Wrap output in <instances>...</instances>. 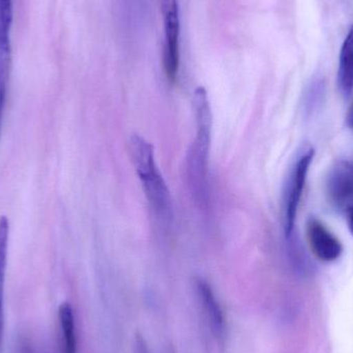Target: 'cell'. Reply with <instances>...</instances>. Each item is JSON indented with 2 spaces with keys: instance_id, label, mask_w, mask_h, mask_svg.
I'll return each instance as SVG.
<instances>
[{
  "instance_id": "ba28073f",
  "label": "cell",
  "mask_w": 353,
  "mask_h": 353,
  "mask_svg": "<svg viewBox=\"0 0 353 353\" xmlns=\"http://www.w3.org/2000/svg\"><path fill=\"white\" fill-rule=\"evenodd\" d=\"M338 87L343 97H350L353 91V26L342 43L337 72Z\"/></svg>"
},
{
  "instance_id": "9a60e30c",
  "label": "cell",
  "mask_w": 353,
  "mask_h": 353,
  "mask_svg": "<svg viewBox=\"0 0 353 353\" xmlns=\"http://www.w3.org/2000/svg\"><path fill=\"white\" fill-rule=\"evenodd\" d=\"M137 352L149 353L146 345H145V342L143 341V339H141V338H138V339H137Z\"/></svg>"
},
{
  "instance_id": "52a82bcc",
  "label": "cell",
  "mask_w": 353,
  "mask_h": 353,
  "mask_svg": "<svg viewBox=\"0 0 353 353\" xmlns=\"http://www.w3.org/2000/svg\"><path fill=\"white\" fill-rule=\"evenodd\" d=\"M196 290L212 332L217 338L223 337L225 333V319L211 286L205 280L199 279L197 281Z\"/></svg>"
},
{
  "instance_id": "30bf717a",
  "label": "cell",
  "mask_w": 353,
  "mask_h": 353,
  "mask_svg": "<svg viewBox=\"0 0 353 353\" xmlns=\"http://www.w3.org/2000/svg\"><path fill=\"white\" fill-rule=\"evenodd\" d=\"M61 331V353H77L76 323L70 303H62L58 310Z\"/></svg>"
},
{
  "instance_id": "3957f363",
  "label": "cell",
  "mask_w": 353,
  "mask_h": 353,
  "mask_svg": "<svg viewBox=\"0 0 353 353\" xmlns=\"http://www.w3.org/2000/svg\"><path fill=\"white\" fill-rule=\"evenodd\" d=\"M314 149L305 151L292 167L284 187L282 201V217H283L284 234L288 238L292 236L298 216L299 207L302 201L303 192L306 186L309 171L314 161Z\"/></svg>"
},
{
  "instance_id": "8992f818",
  "label": "cell",
  "mask_w": 353,
  "mask_h": 353,
  "mask_svg": "<svg viewBox=\"0 0 353 353\" xmlns=\"http://www.w3.org/2000/svg\"><path fill=\"white\" fill-rule=\"evenodd\" d=\"M309 247L316 259L323 263L338 261L343 253L341 241L316 218H310L306 224Z\"/></svg>"
},
{
  "instance_id": "7c38bea8",
  "label": "cell",
  "mask_w": 353,
  "mask_h": 353,
  "mask_svg": "<svg viewBox=\"0 0 353 353\" xmlns=\"http://www.w3.org/2000/svg\"><path fill=\"white\" fill-rule=\"evenodd\" d=\"M12 23V0H0V48L10 47V29Z\"/></svg>"
},
{
  "instance_id": "2e32d148",
  "label": "cell",
  "mask_w": 353,
  "mask_h": 353,
  "mask_svg": "<svg viewBox=\"0 0 353 353\" xmlns=\"http://www.w3.org/2000/svg\"><path fill=\"white\" fill-rule=\"evenodd\" d=\"M347 123L350 128H353V105L352 109H350V114L347 116Z\"/></svg>"
},
{
  "instance_id": "8fae6325",
  "label": "cell",
  "mask_w": 353,
  "mask_h": 353,
  "mask_svg": "<svg viewBox=\"0 0 353 353\" xmlns=\"http://www.w3.org/2000/svg\"><path fill=\"white\" fill-rule=\"evenodd\" d=\"M12 49H0V137L3 126L4 112L10 83Z\"/></svg>"
},
{
  "instance_id": "4fadbf2b",
  "label": "cell",
  "mask_w": 353,
  "mask_h": 353,
  "mask_svg": "<svg viewBox=\"0 0 353 353\" xmlns=\"http://www.w3.org/2000/svg\"><path fill=\"white\" fill-rule=\"evenodd\" d=\"M16 353H34V350L27 340H22V341L19 342L18 346H17Z\"/></svg>"
},
{
  "instance_id": "5bb4252c",
  "label": "cell",
  "mask_w": 353,
  "mask_h": 353,
  "mask_svg": "<svg viewBox=\"0 0 353 353\" xmlns=\"http://www.w3.org/2000/svg\"><path fill=\"white\" fill-rule=\"evenodd\" d=\"M346 221H347L348 228H350V234L353 236V208L345 212Z\"/></svg>"
},
{
  "instance_id": "7a4b0ae2",
  "label": "cell",
  "mask_w": 353,
  "mask_h": 353,
  "mask_svg": "<svg viewBox=\"0 0 353 353\" xmlns=\"http://www.w3.org/2000/svg\"><path fill=\"white\" fill-rule=\"evenodd\" d=\"M193 108L196 121V136L187 157V173L193 194L199 201H203L207 195L212 113L207 92L203 87L195 90Z\"/></svg>"
},
{
  "instance_id": "5b68a950",
  "label": "cell",
  "mask_w": 353,
  "mask_h": 353,
  "mask_svg": "<svg viewBox=\"0 0 353 353\" xmlns=\"http://www.w3.org/2000/svg\"><path fill=\"white\" fill-rule=\"evenodd\" d=\"M325 186L334 207L344 213L353 208V163L347 161L336 163L329 171Z\"/></svg>"
},
{
  "instance_id": "277c9868",
  "label": "cell",
  "mask_w": 353,
  "mask_h": 353,
  "mask_svg": "<svg viewBox=\"0 0 353 353\" xmlns=\"http://www.w3.org/2000/svg\"><path fill=\"white\" fill-rule=\"evenodd\" d=\"M161 12L165 22V45L163 51V68L165 76L171 83L178 76L180 53H179V34H180V17L178 0H163Z\"/></svg>"
},
{
  "instance_id": "9c48e42d",
  "label": "cell",
  "mask_w": 353,
  "mask_h": 353,
  "mask_svg": "<svg viewBox=\"0 0 353 353\" xmlns=\"http://www.w3.org/2000/svg\"><path fill=\"white\" fill-rule=\"evenodd\" d=\"M8 241H10V221L6 216L0 217V345L4 331V286H6V267H8Z\"/></svg>"
},
{
  "instance_id": "6da1fadb",
  "label": "cell",
  "mask_w": 353,
  "mask_h": 353,
  "mask_svg": "<svg viewBox=\"0 0 353 353\" xmlns=\"http://www.w3.org/2000/svg\"><path fill=\"white\" fill-rule=\"evenodd\" d=\"M130 154L153 213L161 223H170L173 214L171 194L155 163L152 145L134 134L130 140Z\"/></svg>"
}]
</instances>
